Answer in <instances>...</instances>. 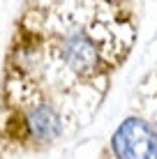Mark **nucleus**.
Returning <instances> with one entry per match:
<instances>
[{
  "label": "nucleus",
  "mask_w": 157,
  "mask_h": 159,
  "mask_svg": "<svg viewBox=\"0 0 157 159\" xmlns=\"http://www.w3.org/2000/svg\"><path fill=\"white\" fill-rule=\"evenodd\" d=\"M136 39V23L127 0H35L23 7L16 23L7 79L32 85L39 92L48 85L106 90L111 74L120 69ZM48 97V95H46ZM51 99V97H48Z\"/></svg>",
  "instance_id": "nucleus-1"
},
{
  "label": "nucleus",
  "mask_w": 157,
  "mask_h": 159,
  "mask_svg": "<svg viewBox=\"0 0 157 159\" xmlns=\"http://www.w3.org/2000/svg\"><path fill=\"white\" fill-rule=\"evenodd\" d=\"M111 159H157V131L143 116H127L109 141Z\"/></svg>",
  "instance_id": "nucleus-2"
},
{
  "label": "nucleus",
  "mask_w": 157,
  "mask_h": 159,
  "mask_svg": "<svg viewBox=\"0 0 157 159\" xmlns=\"http://www.w3.org/2000/svg\"><path fill=\"white\" fill-rule=\"evenodd\" d=\"M143 97L153 104V106L148 108V116H143V118L148 120V122L155 127V131H157V74L153 76V85H145L143 88Z\"/></svg>",
  "instance_id": "nucleus-3"
}]
</instances>
